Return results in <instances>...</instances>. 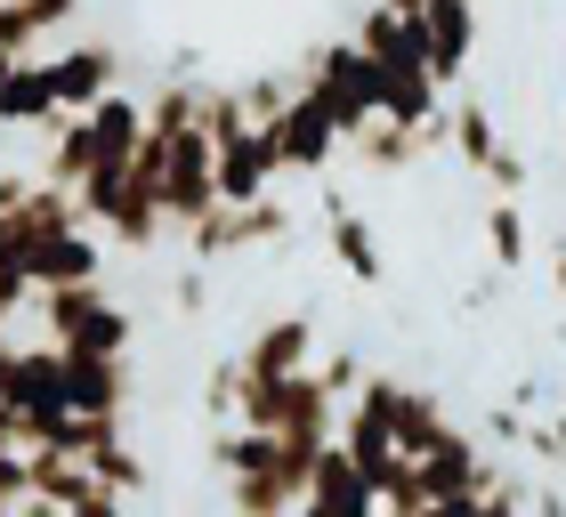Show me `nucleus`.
<instances>
[{
	"label": "nucleus",
	"mask_w": 566,
	"mask_h": 517,
	"mask_svg": "<svg viewBox=\"0 0 566 517\" xmlns=\"http://www.w3.org/2000/svg\"><path fill=\"white\" fill-rule=\"evenodd\" d=\"M380 9H397V17H421V9H429V0H380Z\"/></svg>",
	"instance_id": "obj_34"
},
{
	"label": "nucleus",
	"mask_w": 566,
	"mask_h": 517,
	"mask_svg": "<svg viewBox=\"0 0 566 517\" xmlns=\"http://www.w3.org/2000/svg\"><path fill=\"white\" fill-rule=\"evenodd\" d=\"M65 517H130V502H122V494H114V485H97V477H90V485H82V494H73V502H65Z\"/></svg>",
	"instance_id": "obj_25"
},
{
	"label": "nucleus",
	"mask_w": 566,
	"mask_h": 517,
	"mask_svg": "<svg viewBox=\"0 0 566 517\" xmlns=\"http://www.w3.org/2000/svg\"><path fill=\"white\" fill-rule=\"evenodd\" d=\"M24 275H33V292H82V283L106 275V235H90V226L41 235L33 251H24Z\"/></svg>",
	"instance_id": "obj_11"
},
{
	"label": "nucleus",
	"mask_w": 566,
	"mask_h": 517,
	"mask_svg": "<svg viewBox=\"0 0 566 517\" xmlns=\"http://www.w3.org/2000/svg\"><path fill=\"white\" fill-rule=\"evenodd\" d=\"M413 469H421V485H429V502H485V494L502 485V469H494L485 445H478V429H461V421L437 436Z\"/></svg>",
	"instance_id": "obj_6"
},
{
	"label": "nucleus",
	"mask_w": 566,
	"mask_h": 517,
	"mask_svg": "<svg viewBox=\"0 0 566 517\" xmlns=\"http://www.w3.org/2000/svg\"><path fill=\"white\" fill-rule=\"evenodd\" d=\"M485 436H494V445H518V453H526V421H518V412H485Z\"/></svg>",
	"instance_id": "obj_30"
},
{
	"label": "nucleus",
	"mask_w": 566,
	"mask_h": 517,
	"mask_svg": "<svg viewBox=\"0 0 566 517\" xmlns=\"http://www.w3.org/2000/svg\"><path fill=\"white\" fill-rule=\"evenodd\" d=\"M324 235H332V258H340V275H348V283H380V275H389L373 219L356 211L348 194H324Z\"/></svg>",
	"instance_id": "obj_14"
},
{
	"label": "nucleus",
	"mask_w": 566,
	"mask_h": 517,
	"mask_svg": "<svg viewBox=\"0 0 566 517\" xmlns=\"http://www.w3.org/2000/svg\"><path fill=\"white\" fill-rule=\"evenodd\" d=\"M33 307H41V324H49V348H65V356H122V348H130V331H138V316L106 292V283L41 292Z\"/></svg>",
	"instance_id": "obj_2"
},
{
	"label": "nucleus",
	"mask_w": 566,
	"mask_h": 517,
	"mask_svg": "<svg viewBox=\"0 0 566 517\" xmlns=\"http://www.w3.org/2000/svg\"><path fill=\"white\" fill-rule=\"evenodd\" d=\"M446 146L470 162V178H485V162L502 154V129H494V106H485L478 89H461V97H446Z\"/></svg>",
	"instance_id": "obj_16"
},
{
	"label": "nucleus",
	"mask_w": 566,
	"mask_h": 517,
	"mask_svg": "<svg viewBox=\"0 0 566 517\" xmlns=\"http://www.w3.org/2000/svg\"><path fill=\"white\" fill-rule=\"evenodd\" d=\"M57 122V82H49V57H17L9 89H0V129H49Z\"/></svg>",
	"instance_id": "obj_17"
},
{
	"label": "nucleus",
	"mask_w": 566,
	"mask_h": 517,
	"mask_svg": "<svg viewBox=\"0 0 566 517\" xmlns=\"http://www.w3.org/2000/svg\"><path fill=\"white\" fill-rule=\"evenodd\" d=\"M283 235H292V211L268 194V202H243V211H219L202 219V226H187V258L195 267H219V258H243V251H275Z\"/></svg>",
	"instance_id": "obj_5"
},
{
	"label": "nucleus",
	"mask_w": 566,
	"mask_h": 517,
	"mask_svg": "<svg viewBox=\"0 0 566 517\" xmlns=\"http://www.w3.org/2000/svg\"><path fill=\"white\" fill-rule=\"evenodd\" d=\"M307 89L332 106V122H340V138H356V129L380 122V65L365 57L356 41H324L316 57H307Z\"/></svg>",
	"instance_id": "obj_4"
},
{
	"label": "nucleus",
	"mask_w": 566,
	"mask_h": 517,
	"mask_svg": "<svg viewBox=\"0 0 566 517\" xmlns=\"http://www.w3.org/2000/svg\"><path fill=\"white\" fill-rule=\"evenodd\" d=\"M526 517H566V485H558V477H543V485L526 494Z\"/></svg>",
	"instance_id": "obj_28"
},
{
	"label": "nucleus",
	"mask_w": 566,
	"mask_h": 517,
	"mask_svg": "<svg viewBox=\"0 0 566 517\" xmlns=\"http://www.w3.org/2000/svg\"><path fill=\"white\" fill-rule=\"evenodd\" d=\"M0 453H24V412L0 404Z\"/></svg>",
	"instance_id": "obj_31"
},
{
	"label": "nucleus",
	"mask_w": 566,
	"mask_h": 517,
	"mask_svg": "<svg viewBox=\"0 0 566 517\" xmlns=\"http://www.w3.org/2000/svg\"><path fill=\"white\" fill-rule=\"evenodd\" d=\"M380 122H397V129H421L429 122H446V89H437V73L421 57H405V65H380Z\"/></svg>",
	"instance_id": "obj_13"
},
{
	"label": "nucleus",
	"mask_w": 566,
	"mask_h": 517,
	"mask_svg": "<svg viewBox=\"0 0 566 517\" xmlns=\"http://www.w3.org/2000/svg\"><path fill=\"white\" fill-rule=\"evenodd\" d=\"M49 82H57V114H90V106H106V97L122 89V57H114V41H73L49 57Z\"/></svg>",
	"instance_id": "obj_8"
},
{
	"label": "nucleus",
	"mask_w": 566,
	"mask_h": 517,
	"mask_svg": "<svg viewBox=\"0 0 566 517\" xmlns=\"http://www.w3.org/2000/svg\"><path fill=\"white\" fill-rule=\"evenodd\" d=\"M260 138H268V154H275V178H324L332 154H348L340 122H332V106H324L307 82H300V97L260 129Z\"/></svg>",
	"instance_id": "obj_3"
},
{
	"label": "nucleus",
	"mask_w": 566,
	"mask_h": 517,
	"mask_svg": "<svg viewBox=\"0 0 566 517\" xmlns=\"http://www.w3.org/2000/svg\"><path fill=\"white\" fill-rule=\"evenodd\" d=\"M485 251H494V267L502 275H518L534 243H526V202H485Z\"/></svg>",
	"instance_id": "obj_19"
},
{
	"label": "nucleus",
	"mask_w": 566,
	"mask_h": 517,
	"mask_svg": "<svg viewBox=\"0 0 566 517\" xmlns=\"http://www.w3.org/2000/svg\"><path fill=\"white\" fill-rule=\"evenodd\" d=\"M243 356H219L211 372H202V412H211V421H235V404H243Z\"/></svg>",
	"instance_id": "obj_20"
},
{
	"label": "nucleus",
	"mask_w": 566,
	"mask_h": 517,
	"mask_svg": "<svg viewBox=\"0 0 566 517\" xmlns=\"http://www.w3.org/2000/svg\"><path fill=\"white\" fill-rule=\"evenodd\" d=\"M163 187L154 178H138V170H122V194H114V219H106V243L114 251H154L163 243Z\"/></svg>",
	"instance_id": "obj_15"
},
{
	"label": "nucleus",
	"mask_w": 566,
	"mask_h": 517,
	"mask_svg": "<svg viewBox=\"0 0 566 517\" xmlns=\"http://www.w3.org/2000/svg\"><path fill=\"white\" fill-rule=\"evenodd\" d=\"M33 502V477H24V453H0V517H17Z\"/></svg>",
	"instance_id": "obj_26"
},
{
	"label": "nucleus",
	"mask_w": 566,
	"mask_h": 517,
	"mask_svg": "<svg viewBox=\"0 0 566 517\" xmlns=\"http://www.w3.org/2000/svg\"><path fill=\"white\" fill-rule=\"evenodd\" d=\"M551 292L566 299V235H551Z\"/></svg>",
	"instance_id": "obj_32"
},
{
	"label": "nucleus",
	"mask_w": 566,
	"mask_h": 517,
	"mask_svg": "<svg viewBox=\"0 0 566 517\" xmlns=\"http://www.w3.org/2000/svg\"><path fill=\"white\" fill-rule=\"evenodd\" d=\"M316 380L332 388V404L348 412V397H356V388H365V365H356V356L340 348V356H324V365H316Z\"/></svg>",
	"instance_id": "obj_24"
},
{
	"label": "nucleus",
	"mask_w": 566,
	"mask_h": 517,
	"mask_svg": "<svg viewBox=\"0 0 566 517\" xmlns=\"http://www.w3.org/2000/svg\"><path fill=\"white\" fill-rule=\"evenodd\" d=\"M316 453L307 436H260V429H211V477L227 485L235 517H300L307 485H316Z\"/></svg>",
	"instance_id": "obj_1"
},
{
	"label": "nucleus",
	"mask_w": 566,
	"mask_h": 517,
	"mask_svg": "<svg viewBox=\"0 0 566 517\" xmlns=\"http://www.w3.org/2000/svg\"><path fill=\"white\" fill-rule=\"evenodd\" d=\"M170 299H178V316H202V307H211V267H187Z\"/></svg>",
	"instance_id": "obj_27"
},
{
	"label": "nucleus",
	"mask_w": 566,
	"mask_h": 517,
	"mask_svg": "<svg viewBox=\"0 0 566 517\" xmlns=\"http://www.w3.org/2000/svg\"><path fill=\"white\" fill-rule=\"evenodd\" d=\"M348 154H356L373 178H397V170L421 162V138H413V129H397V122H373V129H356V138H348Z\"/></svg>",
	"instance_id": "obj_18"
},
{
	"label": "nucleus",
	"mask_w": 566,
	"mask_h": 517,
	"mask_svg": "<svg viewBox=\"0 0 566 517\" xmlns=\"http://www.w3.org/2000/svg\"><path fill=\"white\" fill-rule=\"evenodd\" d=\"M211 178H219V202L227 211H243V202H268L275 187V154L260 129H235V138H219L211 146Z\"/></svg>",
	"instance_id": "obj_12"
},
{
	"label": "nucleus",
	"mask_w": 566,
	"mask_h": 517,
	"mask_svg": "<svg viewBox=\"0 0 566 517\" xmlns=\"http://www.w3.org/2000/svg\"><path fill=\"white\" fill-rule=\"evenodd\" d=\"M9 324H17V316H0V340H9Z\"/></svg>",
	"instance_id": "obj_36"
},
{
	"label": "nucleus",
	"mask_w": 566,
	"mask_h": 517,
	"mask_svg": "<svg viewBox=\"0 0 566 517\" xmlns=\"http://www.w3.org/2000/svg\"><path fill=\"white\" fill-rule=\"evenodd\" d=\"M485 187H494V202H526V187H534V162H526V154L502 138V154L485 162Z\"/></svg>",
	"instance_id": "obj_22"
},
{
	"label": "nucleus",
	"mask_w": 566,
	"mask_h": 517,
	"mask_svg": "<svg viewBox=\"0 0 566 517\" xmlns=\"http://www.w3.org/2000/svg\"><path fill=\"white\" fill-rule=\"evenodd\" d=\"M380 517H446V509H380Z\"/></svg>",
	"instance_id": "obj_35"
},
{
	"label": "nucleus",
	"mask_w": 566,
	"mask_h": 517,
	"mask_svg": "<svg viewBox=\"0 0 566 517\" xmlns=\"http://www.w3.org/2000/svg\"><path fill=\"white\" fill-rule=\"evenodd\" d=\"M33 41H41V24L24 0H0V57H33Z\"/></svg>",
	"instance_id": "obj_23"
},
{
	"label": "nucleus",
	"mask_w": 566,
	"mask_h": 517,
	"mask_svg": "<svg viewBox=\"0 0 566 517\" xmlns=\"http://www.w3.org/2000/svg\"><path fill=\"white\" fill-rule=\"evenodd\" d=\"M9 372H17V340H0V404H9Z\"/></svg>",
	"instance_id": "obj_33"
},
{
	"label": "nucleus",
	"mask_w": 566,
	"mask_h": 517,
	"mask_svg": "<svg viewBox=\"0 0 566 517\" xmlns=\"http://www.w3.org/2000/svg\"><path fill=\"white\" fill-rule=\"evenodd\" d=\"M307 356H316V316H307V307H283V316H268L243 340V372L251 380H292V372H316Z\"/></svg>",
	"instance_id": "obj_9"
},
{
	"label": "nucleus",
	"mask_w": 566,
	"mask_h": 517,
	"mask_svg": "<svg viewBox=\"0 0 566 517\" xmlns=\"http://www.w3.org/2000/svg\"><path fill=\"white\" fill-rule=\"evenodd\" d=\"M421 41H429L437 89H461L470 82V57H478V0H429L421 9Z\"/></svg>",
	"instance_id": "obj_10"
},
{
	"label": "nucleus",
	"mask_w": 566,
	"mask_h": 517,
	"mask_svg": "<svg viewBox=\"0 0 566 517\" xmlns=\"http://www.w3.org/2000/svg\"><path fill=\"white\" fill-rule=\"evenodd\" d=\"M219 211V178H211V138L202 129H170V170H163V219L187 235Z\"/></svg>",
	"instance_id": "obj_7"
},
{
	"label": "nucleus",
	"mask_w": 566,
	"mask_h": 517,
	"mask_svg": "<svg viewBox=\"0 0 566 517\" xmlns=\"http://www.w3.org/2000/svg\"><path fill=\"white\" fill-rule=\"evenodd\" d=\"M24 9H33L41 33H57V24H73V9H82V0H24Z\"/></svg>",
	"instance_id": "obj_29"
},
{
	"label": "nucleus",
	"mask_w": 566,
	"mask_h": 517,
	"mask_svg": "<svg viewBox=\"0 0 566 517\" xmlns=\"http://www.w3.org/2000/svg\"><path fill=\"white\" fill-rule=\"evenodd\" d=\"M90 477H97V485H114V494H122V502H130V494H146V485H154V477H146V461H138L130 445H114V453H97V461H90Z\"/></svg>",
	"instance_id": "obj_21"
}]
</instances>
